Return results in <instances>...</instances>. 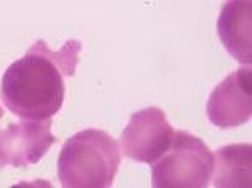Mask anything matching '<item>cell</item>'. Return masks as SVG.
Returning <instances> with one entry per match:
<instances>
[{
    "label": "cell",
    "mask_w": 252,
    "mask_h": 188,
    "mask_svg": "<svg viewBox=\"0 0 252 188\" xmlns=\"http://www.w3.org/2000/svg\"><path fill=\"white\" fill-rule=\"evenodd\" d=\"M81 49L79 40H67L59 51L37 40L3 72L0 97L5 108L22 120H51L63 108L64 77L76 74Z\"/></svg>",
    "instance_id": "obj_1"
},
{
    "label": "cell",
    "mask_w": 252,
    "mask_h": 188,
    "mask_svg": "<svg viewBox=\"0 0 252 188\" xmlns=\"http://www.w3.org/2000/svg\"><path fill=\"white\" fill-rule=\"evenodd\" d=\"M121 161L120 145L103 129H84L64 143L58 160L59 182L66 188H108Z\"/></svg>",
    "instance_id": "obj_2"
},
{
    "label": "cell",
    "mask_w": 252,
    "mask_h": 188,
    "mask_svg": "<svg viewBox=\"0 0 252 188\" xmlns=\"http://www.w3.org/2000/svg\"><path fill=\"white\" fill-rule=\"evenodd\" d=\"M155 188H204L214 173V153L200 138L175 131L170 148L152 163Z\"/></svg>",
    "instance_id": "obj_3"
},
{
    "label": "cell",
    "mask_w": 252,
    "mask_h": 188,
    "mask_svg": "<svg viewBox=\"0 0 252 188\" xmlns=\"http://www.w3.org/2000/svg\"><path fill=\"white\" fill-rule=\"evenodd\" d=\"M175 129L160 108H146L129 118L120 138V150L125 157L138 163H155L170 148Z\"/></svg>",
    "instance_id": "obj_4"
},
{
    "label": "cell",
    "mask_w": 252,
    "mask_h": 188,
    "mask_svg": "<svg viewBox=\"0 0 252 188\" xmlns=\"http://www.w3.org/2000/svg\"><path fill=\"white\" fill-rule=\"evenodd\" d=\"M51 126V120H26L0 129V166L22 168L39 163L56 143Z\"/></svg>",
    "instance_id": "obj_5"
},
{
    "label": "cell",
    "mask_w": 252,
    "mask_h": 188,
    "mask_svg": "<svg viewBox=\"0 0 252 188\" xmlns=\"http://www.w3.org/2000/svg\"><path fill=\"white\" fill-rule=\"evenodd\" d=\"M252 72L249 66L232 72L214 89L207 103V116L219 128H234L251 120Z\"/></svg>",
    "instance_id": "obj_6"
},
{
    "label": "cell",
    "mask_w": 252,
    "mask_h": 188,
    "mask_svg": "<svg viewBox=\"0 0 252 188\" xmlns=\"http://www.w3.org/2000/svg\"><path fill=\"white\" fill-rule=\"evenodd\" d=\"M252 0H225L217 20L223 47L235 61L249 66L252 61Z\"/></svg>",
    "instance_id": "obj_7"
},
{
    "label": "cell",
    "mask_w": 252,
    "mask_h": 188,
    "mask_svg": "<svg viewBox=\"0 0 252 188\" xmlns=\"http://www.w3.org/2000/svg\"><path fill=\"white\" fill-rule=\"evenodd\" d=\"M251 145H229L214 155V185L217 188L251 187Z\"/></svg>",
    "instance_id": "obj_8"
},
{
    "label": "cell",
    "mask_w": 252,
    "mask_h": 188,
    "mask_svg": "<svg viewBox=\"0 0 252 188\" xmlns=\"http://www.w3.org/2000/svg\"><path fill=\"white\" fill-rule=\"evenodd\" d=\"M3 116V109H2V106H0V118Z\"/></svg>",
    "instance_id": "obj_9"
}]
</instances>
